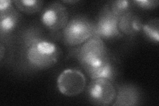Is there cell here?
Masks as SVG:
<instances>
[{
    "instance_id": "cell-1",
    "label": "cell",
    "mask_w": 159,
    "mask_h": 106,
    "mask_svg": "<svg viewBox=\"0 0 159 106\" xmlns=\"http://www.w3.org/2000/svg\"><path fill=\"white\" fill-rule=\"evenodd\" d=\"M60 50L55 44L43 39L26 48L27 63L33 68L44 70L52 67L59 57Z\"/></svg>"
},
{
    "instance_id": "cell-2",
    "label": "cell",
    "mask_w": 159,
    "mask_h": 106,
    "mask_svg": "<svg viewBox=\"0 0 159 106\" xmlns=\"http://www.w3.org/2000/svg\"><path fill=\"white\" fill-rule=\"evenodd\" d=\"M78 58L85 71L110 61L103 39L97 36L91 37L82 44L78 50Z\"/></svg>"
},
{
    "instance_id": "cell-3",
    "label": "cell",
    "mask_w": 159,
    "mask_h": 106,
    "mask_svg": "<svg viewBox=\"0 0 159 106\" xmlns=\"http://www.w3.org/2000/svg\"><path fill=\"white\" fill-rule=\"evenodd\" d=\"M63 39L70 46H77L95 36V25L83 17H76L68 21L62 31Z\"/></svg>"
},
{
    "instance_id": "cell-4",
    "label": "cell",
    "mask_w": 159,
    "mask_h": 106,
    "mask_svg": "<svg viewBox=\"0 0 159 106\" xmlns=\"http://www.w3.org/2000/svg\"><path fill=\"white\" fill-rule=\"evenodd\" d=\"M117 91L111 81L106 79H92L87 88V95L92 104L109 105L114 102Z\"/></svg>"
},
{
    "instance_id": "cell-5",
    "label": "cell",
    "mask_w": 159,
    "mask_h": 106,
    "mask_svg": "<svg viewBox=\"0 0 159 106\" xmlns=\"http://www.w3.org/2000/svg\"><path fill=\"white\" fill-rule=\"evenodd\" d=\"M59 92L66 96H76L85 89L86 80L83 73L77 70L67 69L61 73L57 78Z\"/></svg>"
},
{
    "instance_id": "cell-6",
    "label": "cell",
    "mask_w": 159,
    "mask_h": 106,
    "mask_svg": "<svg viewBox=\"0 0 159 106\" xmlns=\"http://www.w3.org/2000/svg\"><path fill=\"white\" fill-rule=\"evenodd\" d=\"M41 21L51 31L57 32L63 30L69 21L66 7L58 2L49 5L43 11Z\"/></svg>"
},
{
    "instance_id": "cell-7",
    "label": "cell",
    "mask_w": 159,
    "mask_h": 106,
    "mask_svg": "<svg viewBox=\"0 0 159 106\" xmlns=\"http://www.w3.org/2000/svg\"><path fill=\"white\" fill-rule=\"evenodd\" d=\"M119 19V17L103 9L95 25V36L102 39L122 37L123 34L119 31L118 27Z\"/></svg>"
},
{
    "instance_id": "cell-8",
    "label": "cell",
    "mask_w": 159,
    "mask_h": 106,
    "mask_svg": "<svg viewBox=\"0 0 159 106\" xmlns=\"http://www.w3.org/2000/svg\"><path fill=\"white\" fill-rule=\"evenodd\" d=\"M8 0L0 1V31L3 37L9 35L16 28L19 21V14Z\"/></svg>"
},
{
    "instance_id": "cell-9",
    "label": "cell",
    "mask_w": 159,
    "mask_h": 106,
    "mask_svg": "<svg viewBox=\"0 0 159 106\" xmlns=\"http://www.w3.org/2000/svg\"><path fill=\"white\" fill-rule=\"evenodd\" d=\"M143 25L139 17L130 12L119 17L118 27L122 34L134 36L141 31Z\"/></svg>"
},
{
    "instance_id": "cell-10",
    "label": "cell",
    "mask_w": 159,
    "mask_h": 106,
    "mask_svg": "<svg viewBox=\"0 0 159 106\" xmlns=\"http://www.w3.org/2000/svg\"><path fill=\"white\" fill-rule=\"evenodd\" d=\"M140 100L138 90L131 85H125L119 90L113 105H136Z\"/></svg>"
},
{
    "instance_id": "cell-11",
    "label": "cell",
    "mask_w": 159,
    "mask_h": 106,
    "mask_svg": "<svg viewBox=\"0 0 159 106\" xmlns=\"http://www.w3.org/2000/svg\"><path fill=\"white\" fill-rule=\"evenodd\" d=\"M86 73L92 79L102 78L111 81L116 76V70L109 61L101 67L86 70Z\"/></svg>"
},
{
    "instance_id": "cell-12",
    "label": "cell",
    "mask_w": 159,
    "mask_h": 106,
    "mask_svg": "<svg viewBox=\"0 0 159 106\" xmlns=\"http://www.w3.org/2000/svg\"><path fill=\"white\" fill-rule=\"evenodd\" d=\"M131 3V2L125 1V0L111 1L107 3L103 9L113 14L114 16L120 17L124 14L130 12Z\"/></svg>"
},
{
    "instance_id": "cell-13",
    "label": "cell",
    "mask_w": 159,
    "mask_h": 106,
    "mask_svg": "<svg viewBox=\"0 0 159 106\" xmlns=\"http://www.w3.org/2000/svg\"><path fill=\"white\" fill-rule=\"evenodd\" d=\"M14 6L19 11L26 14H34L41 10L43 2L39 0H21L13 1Z\"/></svg>"
},
{
    "instance_id": "cell-14",
    "label": "cell",
    "mask_w": 159,
    "mask_h": 106,
    "mask_svg": "<svg viewBox=\"0 0 159 106\" xmlns=\"http://www.w3.org/2000/svg\"><path fill=\"white\" fill-rule=\"evenodd\" d=\"M142 30L150 41L158 43L159 41V19H154L143 25Z\"/></svg>"
},
{
    "instance_id": "cell-15",
    "label": "cell",
    "mask_w": 159,
    "mask_h": 106,
    "mask_svg": "<svg viewBox=\"0 0 159 106\" xmlns=\"http://www.w3.org/2000/svg\"><path fill=\"white\" fill-rule=\"evenodd\" d=\"M43 39V38H42L41 33L38 31V30L34 29H29L23 34V36L24 47L25 48H27L33 44L41 41Z\"/></svg>"
},
{
    "instance_id": "cell-16",
    "label": "cell",
    "mask_w": 159,
    "mask_h": 106,
    "mask_svg": "<svg viewBox=\"0 0 159 106\" xmlns=\"http://www.w3.org/2000/svg\"><path fill=\"white\" fill-rule=\"evenodd\" d=\"M136 6L143 9H153L158 7L159 2L157 0H136L133 2Z\"/></svg>"
}]
</instances>
